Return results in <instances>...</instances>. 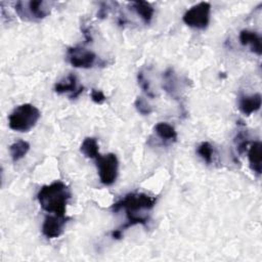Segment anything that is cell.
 Listing matches in <instances>:
<instances>
[{"label": "cell", "mask_w": 262, "mask_h": 262, "mask_svg": "<svg viewBox=\"0 0 262 262\" xmlns=\"http://www.w3.org/2000/svg\"><path fill=\"white\" fill-rule=\"evenodd\" d=\"M70 198V188L62 181H54L44 185L37 193V199L42 209L59 216H64Z\"/></svg>", "instance_id": "obj_1"}, {"label": "cell", "mask_w": 262, "mask_h": 262, "mask_svg": "<svg viewBox=\"0 0 262 262\" xmlns=\"http://www.w3.org/2000/svg\"><path fill=\"white\" fill-rule=\"evenodd\" d=\"M40 111L30 103L18 105L8 117L9 128L17 132H28L39 121Z\"/></svg>", "instance_id": "obj_2"}, {"label": "cell", "mask_w": 262, "mask_h": 262, "mask_svg": "<svg viewBox=\"0 0 262 262\" xmlns=\"http://www.w3.org/2000/svg\"><path fill=\"white\" fill-rule=\"evenodd\" d=\"M157 199L142 192H131L126 194L123 199L114 204L113 210L115 212L124 209L126 213L137 214L141 210H149L156 205Z\"/></svg>", "instance_id": "obj_3"}, {"label": "cell", "mask_w": 262, "mask_h": 262, "mask_svg": "<svg viewBox=\"0 0 262 262\" xmlns=\"http://www.w3.org/2000/svg\"><path fill=\"white\" fill-rule=\"evenodd\" d=\"M211 4L209 2H200L191 6L184 14L183 21L190 28L204 30L210 23Z\"/></svg>", "instance_id": "obj_4"}, {"label": "cell", "mask_w": 262, "mask_h": 262, "mask_svg": "<svg viewBox=\"0 0 262 262\" xmlns=\"http://www.w3.org/2000/svg\"><path fill=\"white\" fill-rule=\"evenodd\" d=\"M15 11L23 19L36 20L46 17L50 12V8L45 1H18L15 4Z\"/></svg>", "instance_id": "obj_5"}, {"label": "cell", "mask_w": 262, "mask_h": 262, "mask_svg": "<svg viewBox=\"0 0 262 262\" xmlns=\"http://www.w3.org/2000/svg\"><path fill=\"white\" fill-rule=\"evenodd\" d=\"M96 166L100 182L104 185H112L118 176L119 162L115 154L99 155L96 159Z\"/></svg>", "instance_id": "obj_6"}, {"label": "cell", "mask_w": 262, "mask_h": 262, "mask_svg": "<svg viewBox=\"0 0 262 262\" xmlns=\"http://www.w3.org/2000/svg\"><path fill=\"white\" fill-rule=\"evenodd\" d=\"M68 58L75 68L89 69L96 62V54L90 50L81 47H71L68 49Z\"/></svg>", "instance_id": "obj_7"}, {"label": "cell", "mask_w": 262, "mask_h": 262, "mask_svg": "<svg viewBox=\"0 0 262 262\" xmlns=\"http://www.w3.org/2000/svg\"><path fill=\"white\" fill-rule=\"evenodd\" d=\"M68 221L66 216H47L42 225V232L48 238L58 237L63 232V227Z\"/></svg>", "instance_id": "obj_8"}, {"label": "cell", "mask_w": 262, "mask_h": 262, "mask_svg": "<svg viewBox=\"0 0 262 262\" xmlns=\"http://www.w3.org/2000/svg\"><path fill=\"white\" fill-rule=\"evenodd\" d=\"M77 77L74 74H70L64 80L58 82L55 84L54 86V90L56 93L58 94H62V93H71L70 94V98L71 99H75L77 98L84 90L83 86H78L77 84Z\"/></svg>", "instance_id": "obj_9"}, {"label": "cell", "mask_w": 262, "mask_h": 262, "mask_svg": "<svg viewBox=\"0 0 262 262\" xmlns=\"http://www.w3.org/2000/svg\"><path fill=\"white\" fill-rule=\"evenodd\" d=\"M262 97L260 93H255L253 95H242L238 100V108L246 116L257 112L261 107Z\"/></svg>", "instance_id": "obj_10"}, {"label": "cell", "mask_w": 262, "mask_h": 262, "mask_svg": "<svg viewBox=\"0 0 262 262\" xmlns=\"http://www.w3.org/2000/svg\"><path fill=\"white\" fill-rule=\"evenodd\" d=\"M248 159L252 171L260 175L262 171V144L260 141H255L251 144L248 151Z\"/></svg>", "instance_id": "obj_11"}, {"label": "cell", "mask_w": 262, "mask_h": 262, "mask_svg": "<svg viewBox=\"0 0 262 262\" xmlns=\"http://www.w3.org/2000/svg\"><path fill=\"white\" fill-rule=\"evenodd\" d=\"M239 41L242 45H249L251 50L255 52L257 55H261L262 53V44L260 36L253 31L243 30L239 33Z\"/></svg>", "instance_id": "obj_12"}, {"label": "cell", "mask_w": 262, "mask_h": 262, "mask_svg": "<svg viewBox=\"0 0 262 262\" xmlns=\"http://www.w3.org/2000/svg\"><path fill=\"white\" fill-rule=\"evenodd\" d=\"M156 134L165 142H174L177 139V132L174 127L166 122H160L155 126Z\"/></svg>", "instance_id": "obj_13"}, {"label": "cell", "mask_w": 262, "mask_h": 262, "mask_svg": "<svg viewBox=\"0 0 262 262\" xmlns=\"http://www.w3.org/2000/svg\"><path fill=\"white\" fill-rule=\"evenodd\" d=\"M132 9L141 17V19L147 25L151 21L154 16V7L146 1H134L131 3Z\"/></svg>", "instance_id": "obj_14"}, {"label": "cell", "mask_w": 262, "mask_h": 262, "mask_svg": "<svg viewBox=\"0 0 262 262\" xmlns=\"http://www.w3.org/2000/svg\"><path fill=\"white\" fill-rule=\"evenodd\" d=\"M80 150L84 156H86L89 159L95 160L99 156L98 143H97L96 139L93 137L85 138L80 146Z\"/></svg>", "instance_id": "obj_15"}, {"label": "cell", "mask_w": 262, "mask_h": 262, "mask_svg": "<svg viewBox=\"0 0 262 262\" xmlns=\"http://www.w3.org/2000/svg\"><path fill=\"white\" fill-rule=\"evenodd\" d=\"M29 149H30V144L25 140H17L13 142L9 147L12 161L17 162L20 159H23L28 154Z\"/></svg>", "instance_id": "obj_16"}, {"label": "cell", "mask_w": 262, "mask_h": 262, "mask_svg": "<svg viewBox=\"0 0 262 262\" xmlns=\"http://www.w3.org/2000/svg\"><path fill=\"white\" fill-rule=\"evenodd\" d=\"M164 84H163V88L173 97L176 96V77H175V73L172 69H168L164 75Z\"/></svg>", "instance_id": "obj_17"}, {"label": "cell", "mask_w": 262, "mask_h": 262, "mask_svg": "<svg viewBox=\"0 0 262 262\" xmlns=\"http://www.w3.org/2000/svg\"><path fill=\"white\" fill-rule=\"evenodd\" d=\"M196 152L206 163H208V164L212 163V160H213V147H212V145L209 142H207V141L202 142L198 146Z\"/></svg>", "instance_id": "obj_18"}, {"label": "cell", "mask_w": 262, "mask_h": 262, "mask_svg": "<svg viewBox=\"0 0 262 262\" xmlns=\"http://www.w3.org/2000/svg\"><path fill=\"white\" fill-rule=\"evenodd\" d=\"M137 81H138V84H139V86H140V88L143 90V92L147 95V96H149V97H155V93L152 92V90H151V88H150V85H149V82H148V80L145 78V76H144V74L140 71L139 73H138V75H137Z\"/></svg>", "instance_id": "obj_19"}, {"label": "cell", "mask_w": 262, "mask_h": 262, "mask_svg": "<svg viewBox=\"0 0 262 262\" xmlns=\"http://www.w3.org/2000/svg\"><path fill=\"white\" fill-rule=\"evenodd\" d=\"M134 105L136 107V110L138 111V113H140L141 115H149L152 112L151 106L147 103V101L145 99H143L142 97H137L135 99Z\"/></svg>", "instance_id": "obj_20"}, {"label": "cell", "mask_w": 262, "mask_h": 262, "mask_svg": "<svg viewBox=\"0 0 262 262\" xmlns=\"http://www.w3.org/2000/svg\"><path fill=\"white\" fill-rule=\"evenodd\" d=\"M235 142H236V149H237L238 154L245 152L247 149L248 143H249L247 135L243 132H239L235 137Z\"/></svg>", "instance_id": "obj_21"}, {"label": "cell", "mask_w": 262, "mask_h": 262, "mask_svg": "<svg viewBox=\"0 0 262 262\" xmlns=\"http://www.w3.org/2000/svg\"><path fill=\"white\" fill-rule=\"evenodd\" d=\"M90 96H91V99H92L95 103H97V104L103 103V102L105 101V99H106V97H105V95L103 94V92L100 91V90H96V89H92V90H91Z\"/></svg>", "instance_id": "obj_22"}, {"label": "cell", "mask_w": 262, "mask_h": 262, "mask_svg": "<svg viewBox=\"0 0 262 262\" xmlns=\"http://www.w3.org/2000/svg\"><path fill=\"white\" fill-rule=\"evenodd\" d=\"M107 10H108V8H107L106 3H102L101 7L99 8V10L97 12V17H99V18L105 17L107 15Z\"/></svg>", "instance_id": "obj_23"}, {"label": "cell", "mask_w": 262, "mask_h": 262, "mask_svg": "<svg viewBox=\"0 0 262 262\" xmlns=\"http://www.w3.org/2000/svg\"><path fill=\"white\" fill-rule=\"evenodd\" d=\"M122 234H123V232H122L120 229H115V230L112 232V236H113L114 238H116V239L121 238V237H122Z\"/></svg>", "instance_id": "obj_24"}]
</instances>
